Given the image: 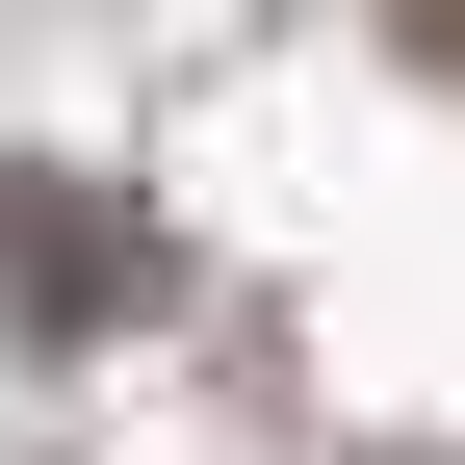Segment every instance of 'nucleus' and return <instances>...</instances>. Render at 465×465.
Returning <instances> with one entry per match:
<instances>
[{
  "label": "nucleus",
  "mask_w": 465,
  "mask_h": 465,
  "mask_svg": "<svg viewBox=\"0 0 465 465\" xmlns=\"http://www.w3.org/2000/svg\"><path fill=\"white\" fill-rule=\"evenodd\" d=\"M388 26H414V52H440V78H465V0H388Z\"/></svg>",
  "instance_id": "obj_1"
}]
</instances>
